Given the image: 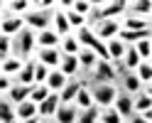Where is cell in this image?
<instances>
[{
	"mask_svg": "<svg viewBox=\"0 0 152 123\" xmlns=\"http://www.w3.org/2000/svg\"><path fill=\"white\" fill-rule=\"evenodd\" d=\"M49 71H52V69H47L44 64H37V67H34V84H37V86H42V84L47 81Z\"/></svg>",
	"mask_w": 152,
	"mask_h": 123,
	"instance_id": "74e56055",
	"label": "cell"
},
{
	"mask_svg": "<svg viewBox=\"0 0 152 123\" xmlns=\"http://www.w3.org/2000/svg\"><path fill=\"white\" fill-rule=\"evenodd\" d=\"M22 59H17V57H7V59H3L0 62V74H3V77H10V79H15L17 74H20V69H22Z\"/></svg>",
	"mask_w": 152,
	"mask_h": 123,
	"instance_id": "ffe728a7",
	"label": "cell"
},
{
	"mask_svg": "<svg viewBox=\"0 0 152 123\" xmlns=\"http://www.w3.org/2000/svg\"><path fill=\"white\" fill-rule=\"evenodd\" d=\"M15 123H17V121H15Z\"/></svg>",
	"mask_w": 152,
	"mask_h": 123,
	"instance_id": "f6af8a7d",
	"label": "cell"
},
{
	"mask_svg": "<svg viewBox=\"0 0 152 123\" xmlns=\"http://www.w3.org/2000/svg\"><path fill=\"white\" fill-rule=\"evenodd\" d=\"M59 52H61V54L76 57V54L81 52V47H79V42H76L74 35H66V37H61V42H59Z\"/></svg>",
	"mask_w": 152,
	"mask_h": 123,
	"instance_id": "4316f807",
	"label": "cell"
},
{
	"mask_svg": "<svg viewBox=\"0 0 152 123\" xmlns=\"http://www.w3.org/2000/svg\"><path fill=\"white\" fill-rule=\"evenodd\" d=\"M132 111L135 113H150L152 111V96H150V86H145L137 96H132Z\"/></svg>",
	"mask_w": 152,
	"mask_h": 123,
	"instance_id": "2e32d148",
	"label": "cell"
},
{
	"mask_svg": "<svg viewBox=\"0 0 152 123\" xmlns=\"http://www.w3.org/2000/svg\"><path fill=\"white\" fill-rule=\"evenodd\" d=\"M88 27H91V32L96 35L101 42H108V40H115V37H118L120 20H98V22H93Z\"/></svg>",
	"mask_w": 152,
	"mask_h": 123,
	"instance_id": "5b68a950",
	"label": "cell"
},
{
	"mask_svg": "<svg viewBox=\"0 0 152 123\" xmlns=\"http://www.w3.org/2000/svg\"><path fill=\"white\" fill-rule=\"evenodd\" d=\"M49 89H47L44 86V84H42V86H37V84H32V91H30V99H27V101H32L34 103V106H39V103L47 99V96H49Z\"/></svg>",
	"mask_w": 152,
	"mask_h": 123,
	"instance_id": "d6a6232c",
	"label": "cell"
},
{
	"mask_svg": "<svg viewBox=\"0 0 152 123\" xmlns=\"http://www.w3.org/2000/svg\"><path fill=\"white\" fill-rule=\"evenodd\" d=\"M96 123H101V121H96Z\"/></svg>",
	"mask_w": 152,
	"mask_h": 123,
	"instance_id": "ee69618b",
	"label": "cell"
},
{
	"mask_svg": "<svg viewBox=\"0 0 152 123\" xmlns=\"http://www.w3.org/2000/svg\"><path fill=\"white\" fill-rule=\"evenodd\" d=\"M74 106L79 108V111H86V108L93 106V99H91L88 86H81V89H79V94H76V99H74Z\"/></svg>",
	"mask_w": 152,
	"mask_h": 123,
	"instance_id": "83f0119b",
	"label": "cell"
},
{
	"mask_svg": "<svg viewBox=\"0 0 152 123\" xmlns=\"http://www.w3.org/2000/svg\"><path fill=\"white\" fill-rule=\"evenodd\" d=\"M81 86H83V84L79 79H69L64 84V89L59 91V103H61V106H64V103H74V99H76V94H79Z\"/></svg>",
	"mask_w": 152,
	"mask_h": 123,
	"instance_id": "ac0fdd59",
	"label": "cell"
},
{
	"mask_svg": "<svg viewBox=\"0 0 152 123\" xmlns=\"http://www.w3.org/2000/svg\"><path fill=\"white\" fill-rule=\"evenodd\" d=\"M88 91H91V99H93V106L96 108H110L120 89L115 84H93Z\"/></svg>",
	"mask_w": 152,
	"mask_h": 123,
	"instance_id": "7a4b0ae2",
	"label": "cell"
},
{
	"mask_svg": "<svg viewBox=\"0 0 152 123\" xmlns=\"http://www.w3.org/2000/svg\"><path fill=\"white\" fill-rule=\"evenodd\" d=\"M76 59H79V67H81V69H86V71H91V69H93V64L98 62V57L93 54L91 49H83V47H81V52L76 54Z\"/></svg>",
	"mask_w": 152,
	"mask_h": 123,
	"instance_id": "f1b7e54d",
	"label": "cell"
},
{
	"mask_svg": "<svg viewBox=\"0 0 152 123\" xmlns=\"http://www.w3.org/2000/svg\"><path fill=\"white\" fill-rule=\"evenodd\" d=\"M34 67H37V62L34 59H27L25 64H22V69H20V74H17V81L15 84H22V86H32L34 84Z\"/></svg>",
	"mask_w": 152,
	"mask_h": 123,
	"instance_id": "7402d4cb",
	"label": "cell"
},
{
	"mask_svg": "<svg viewBox=\"0 0 152 123\" xmlns=\"http://www.w3.org/2000/svg\"><path fill=\"white\" fill-rule=\"evenodd\" d=\"M91 79H93V84H115L118 71H115V67H113L110 62L98 59L93 64V69H91Z\"/></svg>",
	"mask_w": 152,
	"mask_h": 123,
	"instance_id": "277c9868",
	"label": "cell"
},
{
	"mask_svg": "<svg viewBox=\"0 0 152 123\" xmlns=\"http://www.w3.org/2000/svg\"><path fill=\"white\" fill-rule=\"evenodd\" d=\"M10 54H12V40L5 37V35H0V62L7 59Z\"/></svg>",
	"mask_w": 152,
	"mask_h": 123,
	"instance_id": "8d00e7d4",
	"label": "cell"
},
{
	"mask_svg": "<svg viewBox=\"0 0 152 123\" xmlns=\"http://www.w3.org/2000/svg\"><path fill=\"white\" fill-rule=\"evenodd\" d=\"M5 10V0H0V13H3Z\"/></svg>",
	"mask_w": 152,
	"mask_h": 123,
	"instance_id": "b9f144b4",
	"label": "cell"
},
{
	"mask_svg": "<svg viewBox=\"0 0 152 123\" xmlns=\"http://www.w3.org/2000/svg\"><path fill=\"white\" fill-rule=\"evenodd\" d=\"M132 49L137 52L140 62H150V57H152V42L150 40H140L137 44H132Z\"/></svg>",
	"mask_w": 152,
	"mask_h": 123,
	"instance_id": "836d02e7",
	"label": "cell"
},
{
	"mask_svg": "<svg viewBox=\"0 0 152 123\" xmlns=\"http://www.w3.org/2000/svg\"><path fill=\"white\" fill-rule=\"evenodd\" d=\"M52 30L59 35V37L71 35V27H69V20H66V13L59 10V7H54V13H52Z\"/></svg>",
	"mask_w": 152,
	"mask_h": 123,
	"instance_id": "9a60e30c",
	"label": "cell"
},
{
	"mask_svg": "<svg viewBox=\"0 0 152 123\" xmlns=\"http://www.w3.org/2000/svg\"><path fill=\"white\" fill-rule=\"evenodd\" d=\"M98 121L101 123H125L113 108H98Z\"/></svg>",
	"mask_w": 152,
	"mask_h": 123,
	"instance_id": "e575fe53",
	"label": "cell"
},
{
	"mask_svg": "<svg viewBox=\"0 0 152 123\" xmlns=\"http://www.w3.org/2000/svg\"><path fill=\"white\" fill-rule=\"evenodd\" d=\"M59 59H61V52L59 49H44V47H39L37 49V64H44L47 69H56L59 67Z\"/></svg>",
	"mask_w": 152,
	"mask_h": 123,
	"instance_id": "7c38bea8",
	"label": "cell"
},
{
	"mask_svg": "<svg viewBox=\"0 0 152 123\" xmlns=\"http://www.w3.org/2000/svg\"><path fill=\"white\" fill-rule=\"evenodd\" d=\"M120 30H130V32H140V30H150V20H142V17H132L125 15L120 22Z\"/></svg>",
	"mask_w": 152,
	"mask_h": 123,
	"instance_id": "cb8c5ba5",
	"label": "cell"
},
{
	"mask_svg": "<svg viewBox=\"0 0 152 123\" xmlns=\"http://www.w3.org/2000/svg\"><path fill=\"white\" fill-rule=\"evenodd\" d=\"M96 7H98V3H96V0H74L71 10H74V13H79L81 17H86V20H88V15L96 10Z\"/></svg>",
	"mask_w": 152,
	"mask_h": 123,
	"instance_id": "484cf974",
	"label": "cell"
},
{
	"mask_svg": "<svg viewBox=\"0 0 152 123\" xmlns=\"http://www.w3.org/2000/svg\"><path fill=\"white\" fill-rule=\"evenodd\" d=\"M12 84H15V81H12L10 77H3V74H0V94H7Z\"/></svg>",
	"mask_w": 152,
	"mask_h": 123,
	"instance_id": "ab89813d",
	"label": "cell"
},
{
	"mask_svg": "<svg viewBox=\"0 0 152 123\" xmlns=\"http://www.w3.org/2000/svg\"><path fill=\"white\" fill-rule=\"evenodd\" d=\"M25 30V22H22V17L20 15H10V13H3V17H0V35H5V37H12Z\"/></svg>",
	"mask_w": 152,
	"mask_h": 123,
	"instance_id": "52a82bcc",
	"label": "cell"
},
{
	"mask_svg": "<svg viewBox=\"0 0 152 123\" xmlns=\"http://www.w3.org/2000/svg\"><path fill=\"white\" fill-rule=\"evenodd\" d=\"M5 10L10 15H25L27 10H30V0H5Z\"/></svg>",
	"mask_w": 152,
	"mask_h": 123,
	"instance_id": "f546056e",
	"label": "cell"
},
{
	"mask_svg": "<svg viewBox=\"0 0 152 123\" xmlns=\"http://www.w3.org/2000/svg\"><path fill=\"white\" fill-rule=\"evenodd\" d=\"M42 123H52V121H42Z\"/></svg>",
	"mask_w": 152,
	"mask_h": 123,
	"instance_id": "7bdbcfd3",
	"label": "cell"
},
{
	"mask_svg": "<svg viewBox=\"0 0 152 123\" xmlns=\"http://www.w3.org/2000/svg\"><path fill=\"white\" fill-rule=\"evenodd\" d=\"M76 118H79V108L74 103H64L52 116V123H76Z\"/></svg>",
	"mask_w": 152,
	"mask_h": 123,
	"instance_id": "4fadbf2b",
	"label": "cell"
},
{
	"mask_svg": "<svg viewBox=\"0 0 152 123\" xmlns=\"http://www.w3.org/2000/svg\"><path fill=\"white\" fill-rule=\"evenodd\" d=\"M110 108L115 111L123 121H128L132 113H135V111H132V96H130V94H125V91H118V96H115V101H113Z\"/></svg>",
	"mask_w": 152,
	"mask_h": 123,
	"instance_id": "ba28073f",
	"label": "cell"
},
{
	"mask_svg": "<svg viewBox=\"0 0 152 123\" xmlns=\"http://www.w3.org/2000/svg\"><path fill=\"white\" fill-rule=\"evenodd\" d=\"M56 69H59L66 79H71V77H76V74L81 71V67H79V59H76V57H71V54H61L59 67H56Z\"/></svg>",
	"mask_w": 152,
	"mask_h": 123,
	"instance_id": "e0dca14e",
	"label": "cell"
},
{
	"mask_svg": "<svg viewBox=\"0 0 152 123\" xmlns=\"http://www.w3.org/2000/svg\"><path fill=\"white\" fill-rule=\"evenodd\" d=\"M37 116V106L32 101H22L20 106H15V121H27Z\"/></svg>",
	"mask_w": 152,
	"mask_h": 123,
	"instance_id": "d4e9b609",
	"label": "cell"
},
{
	"mask_svg": "<svg viewBox=\"0 0 152 123\" xmlns=\"http://www.w3.org/2000/svg\"><path fill=\"white\" fill-rule=\"evenodd\" d=\"M37 49V40H34V32L32 30H20L15 37H12V57H17V59L27 62L30 57L34 54Z\"/></svg>",
	"mask_w": 152,
	"mask_h": 123,
	"instance_id": "6da1fadb",
	"label": "cell"
},
{
	"mask_svg": "<svg viewBox=\"0 0 152 123\" xmlns=\"http://www.w3.org/2000/svg\"><path fill=\"white\" fill-rule=\"evenodd\" d=\"M17 123H42L39 116H34V118H27V121H17Z\"/></svg>",
	"mask_w": 152,
	"mask_h": 123,
	"instance_id": "60d3db41",
	"label": "cell"
},
{
	"mask_svg": "<svg viewBox=\"0 0 152 123\" xmlns=\"http://www.w3.org/2000/svg\"><path fill=\"white\" fill-rule=\"evenodd\" d=\"M125 123H152V111L150 113H142V116H140V113H132Z\"/></svg>",
	"mask_w": 152,
	"mask_h": 123,
	"instance_id": "f35d334b",
	"label": "cell"
},
{
	"mask_svg": "<svg viewBox=\"0 0 152 123\" xmlns=\"http://www.w3.org/2000/svg\"><path fill=\"white\" fill-rule=\"evenodd\" d=\"M98 121V108L91 106L86 111H79V118H76V123H96Z\"/></svg>",
	"mask_w": 152,
	"mask_h": 123,
	"instance_id": "d590c367",
	"label": "cell"
},
{
	"mask_svg": "<svg viewBox=\"0 0 152 123\" xmlns=\"http://www.w3.org/2000/svg\"><path fill=\"white\" fill-rule=\"evenodd\" d=\"M150 37H152V30H140V32L120 30V32H118V40H120L123 44H128V47H132V44H137L140 40H150Z\"/></svg>",
	"mask_w": 152,
	"mask_h": 123,
	"instance_id": "44dd1931",
	"label": "cell"
},
{
	"mask_svg": "<svg viewBox=\"0 0 152 123\" xmlns=\"http://www.w3.org/2000/svg\"><path fill=\"white\" fill-rule=\"evenodd\" d=\"M66 81H69V79H66L59 69H52V71H49V77H47V81H44V86L49 89L52 94H59V91L64 89V84H66Z\"/></svg>",
	"mask_w": 152,
	"mask_h": 123,
	"instance_id": "603a6c76",
	"label": "cell"
},
{
	"mask_svg": "<svg viewBox=\"0 0 152 123\" xmlns=\"http://www.w3.org/2000/svg\"><path fill=\"white\" fill-rule=\"evenodd\" d=\"M22 22L27 30H37V32H42V30H52V13H47V10H27L22 15Z\"/></svg>",
	"mask_w": 152,
	"mask_h": 123,
	"instance_id": "3957f363",
	"label": "cell"
},
{
	"mask_svg": "<svg viewBox=\"0 0 152 123\" xmlns=\"http://www.w3.org/2000/svg\"><path fill=\"white\" fill-rule=\"evenodd\" d=\"M59 94H49L39 106H37V116H39L42 121H52V116L56 113V108H59Z\"/></svg>",
	"mask_w": 152,
	"mask_h": 123,
	"instance_id": "30bf717a",
	"label": "cell"
},
{
	"mask_svg": "<svg viewBox=\"0 0 152 123\" xmlns=\"http://www.w3.org/2000/svg\"><path fill=\"white\" fill-rule=\"evenodd\" d=\"M128 10V0H113V3H106L96 13V22L98 20H118L120 15H125Z\"/></svg>",
	"mask_w": 152,
	"mask_h": 123,
	"instance_id": "8992f818",
	"label": "cell"
},
{
	"mask_svg": "<svg viewBox=\"0 0 152 123\" xmlns=\"http://www.w3.org/2000/svg\"><path fill=\"white\" fill-rule=\"evenodd\" d=\"M30 91H32V86L12 84V86H10V91H7V101L12 103V108H15V106H20L22 101H27V99H30Z\"/></svg>",
	"mask_w": 152,
	"mask_h": 123,
	"instance_id": "d6986e66",
	"label": "cell"
},
{
	"mask_svg": "<svg viewBox=\"0 0 152 123\" xmlns=\"http://www.w3.org/2000/svg\"><path fill=\"white\" fill-rule=\"evenodd\" d=\"M118 79H120V86L125 94H130V96H137V94L145 89L140 84V79L135 77V71H118Z\"/></svg>",
	"mask_w": 152,
	"mask_h": 123,
	"instance_id": "9c48e42d",
	"label": "cell"
},
{
	"mask_svg": "<svg viewBox=\"0 0 152 123\" xmlns=\"http://www.w3.org/2000/svg\"><path fill=\"white\" fill-rule=\"evenodd\" d=\"M128 15L132 17H142V20H150V13H152V3L150 0H128Z\"/></svg>",
	"mask_w": 152,
	"mask_h": 123,
	"instance_id": "5bb4252c",
	"label": "cell"
},
{
	"mask_svg": "<svg viewBox=\"0 0 152 123\" xmlns=\"http://www.w3.org/2000/svg\"><path fill=\"white\" fill-rule=\"evenodd\" d=\"M135 77L140 79L142 86H150V81H152V64L150 62H140L135 67Z\"/></svg>",
	"mask_w": 152,
	"mask_h": 123,
	"instance_id": "4dcf8cb0",
	"label": "cell"
},
{
	"mask_svg": "<svg viewBox=\"0 0 152 123\" xmlns=\"http://www.w3.org/2000/svg\"><path fill=\"white\" fill-rule=\"evenodd\" d=\"M0 123H15V108L7 99H0Z\"/></svg>",
	"mask_w": 152,
	"mask_h": 123,
	"instance_id": "1f68e13d",
	"label": "cell"
},
{
	"mask_svg": "<svg viewBox=\"0 0 152 123\" xmlns=\"http://www.w3.org/2000/svg\"><path fill=\"white\" fill-rule=\"evenodd\" d=\"M34 40H37V49L39 47H44V49H59L61 37L54 30H42V32H34Z\"/></svg>",
	"mask_w": 152,
	"mask_h": 123,
	"instance_id": "8fae6325",
	"label": "cell"
}]
</instances>
